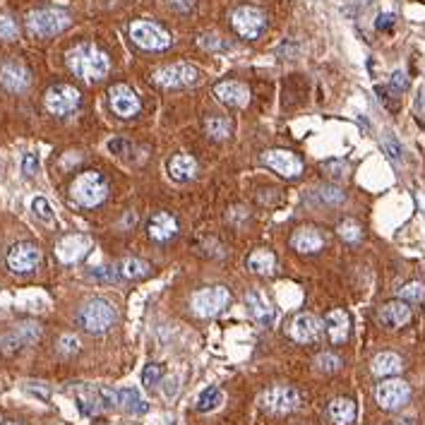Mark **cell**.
<instances>
[{
    "label": "cell",
    "mask_w": 425,
    "mask_h": 425,
    "mask_svg": "<svg viewBox=\"0 0 425 425\" xmlns=\"http://www.w3.org/2000/svg\"><path fill=\"white\" fill-rule=\"evenodd\" d=\"M67 67L80 80L96 82L109 75L111 63H109V56L101 48H96L94 43H80V46H75L67 53Z\"/></svg>",
    "instance_id": "1"
},
{
    "label": "cell",
    "mask_w": 425,
    "mask_h": 425,
    "mask_svg": "<svg viewBox=\"0 0 425 425\" xmlns=\"http://www.w3.org/2000/svg\"><path fill=\"white\" fill-rule=\"evenodd\" d=\"M70 193H72V197H75V202L82 204V207H96V204L104 202L106 193H109V185L101 178V173L87 171V173L77 175Z\"/></svg>",
    "instance_id": "2"
},
{
    "label": "cell",
    "mask_w": 425,
    "mask_h": 425,
    "mask_svg": "<svg viewBox=\"0 0 425 425\" xmlns=\"http://www.w3.org/2000/svg\"><path fill=\"white\" fill-rule=\"evenodd\" d=\"M116 322V307L104 298H94L80 310V325L89 334H104L113 327Z\"/></svg>",
    "instance_id": "3"
},
{
    "label": "cell",
    "mask_w": 425,
    "mask_h": 425,
    "mask_svg": "<svg viewBox=\"0 0 425 425\" xmlns=\"http://www.w3.org/2000/svg\"><path fill=\"white\" fill-rule=\"evenodd\" d=\"M67 27H70V17L63 10L43 8L27 14V29L34 36H53V34H61Z\"/></svg>",
    "instance_id": "4"
},
{
    "label": "cell",
    "mask_w": 425,
    "mask_h": 425,
    "mask_svg": "<svg viewBox=\"0 0 425 425\" xmlns=\"http://www.w3.org/2000/svg\"><path fill=\"white\" fill-rule=\"evenodd\" d=\"M298 404H301V397L288 384H272L260 394V406L272 416H286V413L296 411Z\"/></svg>",
    "instance_id": "5"
},
{
    "label": "cell",
    "mask_w": 425,
    "mask_h": 425,
    "mask_svg": "<svg viewBox=\"0 0 425 425\" xmlns=\"http://www.w3.org/2000/svg\"><path fill=\"white\" fill-rule=\"evenodd\" d=\"M228 298L231 296L224 286H207L193 293L190 305H193V312L197 317H214L228 305Z\"/></svg>",
    "instance_id": "6"
},
{
    "label": "cell",
    "mask_w": 425,
    "mask_h": 425,
    "mask_svg": "<svg viewBox=\"0 0 425 425\" xmlns=\"http://www.w3.org/2000/svg\"><path fill=\"white\" fill-rule=\"evenodd\" d=\"M199 80V70L190 63H171L154 72V82L164 89H180Z\"/></svg>",
    "instance_id": "7"
},
{
    "label": "cell",
    "mask_w": 425,
    "mask_h": 425,
    "mask_svg": "<svg viewBox=\"0 0 425 425\" xmlns=\"http://www.w3.org/2000/svg\"><path fill=\"white\" fill-rule=\"evenodd\" d=\"M130 36L144 51H164L171 46V36L166 29H161L154 22H135L130 27Z\"/></svg>",
    "instance_id": "8"
},
{
    "label": "cell",
    "mask_w": 425,
    "mask_h": 425,
    "mask_svg": "<svg viewBox=\"0 0 425 425\" xmlns=\"http://www.w3.org/2000/svg\"><path fill=\"white\" fill-rule=\"evenodd\" d=\"M46 111L53 116H67L80 106V91L70 85H56L43 94Z\"/></svg>",
    "instance_id": "9"
},
{
    "label": "cell",
    "mask_w": 425,
    "mask_h": 425,
    "mask_svg": "<svg viewBox=\"0 0 425 425\" xmlns=\"http://www.w3.org/2000/svg\"><path fill=\"white\" fill-rule=\"evenodd\" d=\"M375 399H378V404L384 411H399V408L411 399V387H408L404 380H397V378L384 380V382L378 384V389H375Z\"/></svg>",
    "instance_id": "10"
},
{
    "label": "cell",
    "mask_w": 425,
    "mask_h": 425,
    "mask_svg": "<svg viewBox=\"0 0 425 425\" xmlns=\"http://www.w3.org/2000/svg\"><path fill=\"white\" fill-rule=\"evenodd\" d=\"M322 329H325V325L320 317L312 312H301L288 325V336L298 344H315V341H320Z\"/></svg>",
    "instance_id": "11"
},
{
    "label": "cell",
    "mask_w": 425,
    "mask_h": 425,
    "mask_svg": "<svg viewBox=\"0 0 425 425\" xmlns=\"http://www.w3.org/2000/svg\"><path fill=\"white\" fill-rule=\"evenodd\" d=\"M39 336H41V327L36 322H22V325H14L8 334L0 336V349H3V353H14V351L39 341Z\"/></svg>",
    "instance_id": "12"
},
{
    "label": "cell",
    "mask_w": 425,
    "mask_h": 425,
    "mask_svg": "<svg viewBox=\"0 0 425 425\" xmlns=\"http://www.w3.org/2000/svg\"><path fill=\"white\" fill-rule=\"evenodd\" d=\"M231 24L243 39H257L265 29V14H262V10L243 5V8L233 10Z\"/></svg>",
    "instance_id": "13"
},
{
    "label": "cell",
    "mask_w": 425,
    "mask_h": 425,
    "mask_svg": "<svg viewBox=\"0 0 425 425\" xmlns=\"http://www.w3.org/2000/svg\"><path fill=\"white\" fill-rule=\"evenodd\" d=\"M41 262V250L34 243H17L8 252V267L14 274H29Z\"/></svg>",
    "instance_id": "14"
},
{
    "label": "cell",
    "mask_w": 425,
    "mask_h": 425,
    "mask_svg": "<svg viewBox=\"0 0 425 425\" xmlns=\"http://www.w3.org/2000/svg\"><path fill=\"white\" fill-rule=\"evenodd\" d=\"M0 85H3V89L12 91V94H19V91H24L32 85V75H29V70L22 63L3 61L0 63Z\"/></svg>",
    "instance_id": "15"
},
{
    "label": "cell",
    "mask_w": 425,
    "mask_h": 425,
    "mask_svg": "<svg viewBox=\"0 0 425 425\" xmlns=\"http://www.w3.org/2000/svg\"><path fill=\"white\" fill-rule=\"evenodd\" d=\"M265 164L279 175H283V178H298L303 173V161L288 149L265 151Z\"/></svg>",
    "instance_id": "16"
},
{
    "label": "cell",
    "mask_w": 425,
    "mask_h": 425,
    "mask_svg": "<svg viewBox=\"0 0 425 425\" xmlns=\"http://www.w3.org/2000/svg\"><path fill=\"white\" fill-rule=\"evenodd\" d=\"M89 246H91V241L85 233H70V236L61 238V243L56 246V255H58V260L65 262V265H75V262H80L82 257L87 255Z\"/></svg>",
    "instance_id": "17"
},
{
    "label": "cell",
    "mask_w": 425,
    "mask_h": 425,
    "mask_svg": "<svg viewBox=\"0 0 425 425\" xmlns=\"http://www.w3.org/2000/svg\"><path fill=\"white\" fill-rule=\"evenodd\" d=\"M109 99H111V109L116 111V116L120 118H130L140 111V99L128 85H116L111 87L109 91Z\"/></svg>",
    "instance_id": "18"
},
{
    "label": "cell",
    "mask_w": 425,
    "mask_h": 425,
    "mask_svg": "<svg viewBox=\"0 0 425 425\" xmlns=\"http://www.w3.org/2000/svg\"><path fill=\"white\" fill-rule=\"evenodd\" d=\"M411 320V305H408L406 301H389L382 305V310H380V322H382L384 327H389V329H399V327H404L406 322Z\"/></svg>",
    "instance_id": "19"
},
{
    "label": "cell",
    "mask_w": 425,
    "mask_h": 425,
    "mask_svg": "<svg viewBox=\"0 0 425 425\" xmlns=\"http://www.w3.org/2000/svg\"><path fill=\"white\" fill-rule=\"evenodd\" d=\"M214 96L226 106H246L248 99H250V91H248V87L243 82L228 80V82H219L214 87Z\"/></svg>",
    "instance_id": "20"
},
{
    "label": "cell",
    "mask_w": 425,
    "mask_h": 425,
    "mask_svg": "<svg viewBox=\"0 0 425 425\" xmlns=\"http://www.w3.org/2000/svg\"><path fill=\"white\" fill-rule=\"evenodd\" d=\"M291 246L296 248L301 255H312V252H320L322 246H325V238H322V233L317 231V228H298L296 233H293L291 238Z\"/></svg>",
    "instance_id": "21"
},
{
    "label": "cell",
    "mask_w": 425,
    "mask_h": 425,
    "mask_svg": "<svg viewBox=\"0 0 425 425\" xmlns=\"http://www.w3.org/2000/svg\"><path fill=\"white\" fill-rule=\"evenodd\" d=\"M325 329L334 344H344L351 334V317L344 310H331L325 317Z\"/></svg>",
    "instance_id": "22"
},
{
    "label": "cell",
    "mask_w": 425,
    "mask_h": 425,
    "mask_svg": "<svg viewBox=\"0 0 425 425\" xmlns=\"http://www.w3.org/2000/svg\"><path fill=\"white\" fill-rule=\"evenodd\" d=\"M178 233V221H175L171 214L161 212V214H154L149 221V236L154 238V241H171V238Z\"/></svg>",
    "instance_id": "23"
},
{
    "label": "cell",
    "mask_w": 425,
    "mask_h": 425,
    "mask_svg": "<svg viewBox=\"0 0 425 425\" xmlns=\"http://www.w3.org/2000/svg\"><path fill=\"white\" fill-rule=\"evenodd\" d=\"M402 368H404L402 358H399L397 353H392V351H382V353L375 356L373 363H370V370H373L375 378H389V375L402 373Z\"/></svg>",
    "instance_id": "24"
},
{
    "label": "cell",
    "mask_w": 425,
    "mask_h": 425,
    "mask_svg": "<svg viewBox=\"0 0 425 425\" xmlns=\"http://www.w3.org/2000/svg\"><path fill=\"white\" fill-rule=\"evenodd\" d=\"M168 173H171V178L178 180V183H188V180H193L195 175H197V161L188 154H178L171 159Z\"/></svg>",
    "instance_id": "25"
},
{
    "label": "cell",
    "mask_w": 425,
    "mask_h": 425,
    "mask_svg": "<svg viewBox=\"0 0 425 425\" xmlns=\"http://www.w3.org/2000/svg\"><path fill=\"white\" fill-rule=\"evenodd\" d=\"M329 421L334 425H351L356 421V404L353 399L339 397L329 404Z\"/></svg>",
    "instance_id": "26"
},
{
    "label": "cell",
    "mask_w": 425,
    "mask_h": 425,
    "mask_svg": "<svg viewBox=\"0 0 425 425\" xmlns=\"http://www.w3.org/2000/svg\"><path fill=\"white\" fill-rule=\"evenodd\" d=\"M248 267H250L255 274H262V276H270L272 272L276 270V257L274 252L270 250H255L250 257H248Z\"/></svg>",
    "instance_id": "27"
},
{
    "label": "cell",
    "mask_w": 425,
    "mask_h": 425,
    "mask_svg": "<svg viewBox=\"0 0 425 425\" xmlns=\"http://www.w3.org/2000/svg\"><path fill=\"white\" fill-rule=\"evenodd\" d=\"M248 305H250L252 315H255L257 320H262V322H270L272 315H274L272 305L267 303V298L262 296L260 291H248Z\"/></svg>",
    "instance_id": "28"
},
{
    "label": "cell",
    "mask_w": 425,
    "mask_h": 425,
    "mask_svg": "<svg viewBox=\"0 0 425 425\" xmlns=\"http://www.w3.org/2000/svg\"><path fill=\"white\" fill-rule=\"evenodd\" d=\"M116 394H118V404L125 408V411H130V413H144L146 411V402L135 392V389H120V392H116Z\"/></svg>",
    "instance_id": "29"
},
{
    "label": "cell",
    "mask_w": 425,
    "mask_h": 425,
    "mask_svg": "<svg viewBox=\"0 0 425 425\" xmlns=\"http://www.w3.org/2000/svg\"><path fill=\"white\" fill-rule=\"evenodd\" d=\"M146 270H149V265L144 260H138V257H125L118 265V274L123 279H140V276L146 274Z\"/></svg>",
    "instance_id": "30"
},
{
    "label": "cell",
    "mask_w": 425,
    "mask_h": 425,
    "mask_svg": "<svg viewBox=\"0 0 425 425\" xmlns=\"http://www.w3.org/2000/svg\"><path fill=\"white\" fill-rule=\"evenodd\" d=\"M204 128H207V135L212 140H226L228 135H231L233 125H231V120H228V118H221V116H212V118H207Z\"/></svg>",
    "instance_id": "31"
},
{
    "label": "cell",
    "mask_w": 425,
    "mask_h": 425,
    "mask_svg": "<svg viewBox=\"0 0 425 425\" xmlns=\"http://www.w3.org/2000/svg\"><path fill=\"white\" fill-rule=\"evenodd\" d=\"M221 402H224L221 389L209 387V389H204V392L199 394V399H197V408H199V411H202V413H209V411H214V408H217Z\"/></svg>",
    "instance_id": "32"
},
{
    "label": "cell",
    "mask_w": 425,
    "mask_h": 425,
    "mask_svg": "<svg viewBox=\"0 0 425 425\" xmlns=\"http://www.w3.org/2000/svg\"><path fill=\"white\" fill-rule=\"evenodd\" d=\"M399 298H402V301H406V303H421L423 298H425V286H423L421 281L406 283V286L399 291Z\"/></svg>",
    "instance_id": "33"
},
{
    "label": "cell",
    "mask_w": 425,
    "mask_h": 425,
    "mask_svg": "<svg viewBox=\"0 0 425 425\" xmlns=\"http://www.w3.org/2000/svg\"><path fill=\"white\" fill-rule=\"evenodd\" d=\"M336 231H339V236L344 238L346 243H358L360 236H363V231H360V226L353 221V219H346V221H341Z\"/></svg>",
    "instance_id": "34"
},
{
    "label": "cell",
    "mask_w": 425,
    "mask_h": 425,
    "mask_svg": "<svg viewBox=\"0 0 425 425\" xmlns=\"http://www.w3.org/2000/svg\"><path fill=\"white\" fill-rule=\"evenodd\" d=\"M77 351H80V339H77L75 334H63L61 339H58V353L61 356L70 358V356H75Z\"/></svg>",
    "instance_id": "35"
},
{
    "label": "cell",
    "mask_w": 425,
    "mask_h": 425,
    "mask_svg": "<svg viewBox=\"0 0 425 425\" xmlns=\"http://www.w3.org/2000/svg\"><path fill=\"white\" fill-rule=\"evenodd\" d=\"M32 212L36 214V219H41L43 224H53V209H51V204H48L43 197H34Z\"/></svg>",
    "instance_id": "36"
},
{
    "label": "cell",
    "mask_w": 425,
    "mask_h": 425,
    "mask_svg": "<svg viewBox=\"0 0 425 425\" xmlns=\"http://www.w3.org/2000/svg\"><path fill=\"white\" fill-rule=\"evenodd\" d=\"M315 365H317V370H322V373H336V370L341 368V360L336 358L334 353H320L315 358Z\"/></svg>",
    "instance_id": "37"
},
{
    "label": "cell",
    "mask_w": 425,
    "mask_h": 425,
    "mask_svg": "<svg viewBox=\"0 0 425 425\" xmlns=\"http://www.w3.org/2000/svg\"><path fill=\"white\" fill-rule=\"evenodd\" d=\"M0 39H5V41L17 39V24H14V19L8 17V14H0Z\"/></svg>",
    "instance_id": "38"
},
{
    "label": "cell",
    "mask_w": 425,
    "mask_h": 425,
    "mask_svg": "<svg viewBox=\"0 0 425 425\" xmlns=\"http://www.w3.org/2000/svg\"><path fill=\"white\" fill-rule=\"evenodd\" d=\"M320 197L325 199L327 204H341L344 202V193H341L339 188H334V185H325V188H320Z\"/></svg>",
    "instance_id": "39"
},
{
    "label": "cell",
    "mask_w": 425,
    "mask_h": 425,
    "mask_svg": "<svg viewBox=\"0 0 425 425\" xmlns=\"http://www.w3.org/2000/svg\"><path fill=\"white\" fill-rule=\"evenodd\" d=\"M161 375H164V368L156 365V363H151V365H146L144 373H142V382L149 384V387H154V384L161 380Z\"/></svg>",
    "instance_id": "40"
},
{
    "label": "cell",
    "mask_w": 425,
    "mask_h": 425,
    "mask_svg": "<svg viewBox=\"0 0 425 425\" xmlns=\"http://www.w3.org/2000/svg\"><path fill=\"white\" fill-rule=\"evenodd\" d=\"M382 146H384V151L389 154V159H392V161H402V146L397 144V140H394L392 135H384Z\"/></svg>",
    "instance_id": "41"
},
{
    "label": "cell",
    "mask_w": 425,
    "mask_h": 425,
    "mask_svg": "<svg viewBox=\"0 0 425 425\" xmlns=\"http://www.w3.org/2000/svg\"><path fill=\"white\" fill-rule=\"evenodd\" d=\"M197 43L202 48H207V51H217V48H224V41L219 36H214V34H204V36H199Z\"/></svg>",
    "instance_id": "42"
},
{
    "label": "cell",
    "mask_w": 425,
    "mask_h": 425,
    "mask_svg": "<svg viewBox=\"0 0 425 425\" xmlns=\"http://www.w3.org/2000/svg\"><path fill=\"white\" fill-rule=\"evenodd\" d=\"M91 276L94 279H99V281H116V279H120V274H118V270H111V267H104V270H91Z\"/></svg>",
    "instance_id": "43"
},
{
    "label": "cell",
    "mask_w": 425,
    "mask_h": 425,
    "mask_svg": "<svg viewBox=\"0 0 425 425\" xmlns=\"http://www.w3.org/2000/svg\"><path fill=\"white\" fill-rule=\"evenodd\" d=\"M36 171H39L36 154H24V159H22V173H24V175H36Z\"/></svg>",
    "instance_id": "44"
},
{
    "label": "cell",
    "mask_w": 425,
    "mask_h": 425,
    "mask_svg": "<svg viewBox=\"0 0 425 425\" xmlns=\"http://www.w3.org/2000/svg\"><path fill=\"white\" fill-rule=\"evenodd\" d=\"M375 27L380 29V32H387V29L394 27V14L392 12H382L378 17V22H375Z\"/></svg>",
    "instance_id": "45"
},
{
    "label": "cell",
    "mask_w": 425,
    "mask_h": 425,
    "mask_svg": "<svg viewBox=\"0 0 425 425\" xmlns=\"http://www.w3.org/2000/svg\"><path fill=\"white\" fill-rule=\"evenodd\" d=\"M406 87H408L406 75H404L402 70H397V72H394V75H392V89H394V91H404V89H406Z\"/></svg>",
    "instance_id": "46"
},
{
    "label": "cell",
    "mask_w": 425,
    "mask_h": 425,
    "mask_svg": "<svg viewBox=\"0 0 425 425\" xmlns=\"http://www.w3.org/2000/svg\"><path fill=\"white\" fill-rule=\"evenodd\" d=\"M171 8L178 12H190L195 8V0H171Z\"/></svg>",
    "instance_id": "47"
},
{
    "label": "cell",
    "mask_w": 425,
    "mask_h": 425,
    "mask_svg": "<svg viewBox=\"0 0 425 425\" xmlns=\"http://www.w3.org/2000/svg\"><path fill=\"white\" fill-rule=\"evenodd\" d=\"M128 142H125V140H111L109 142V149L111 151H113V154H120V156H123L125 154V151H128Z\"/></svg>",
    "instance_id": "48"
},
{
    "label": "cell",
    "mask_w": 425,
    "mask_h": 425,
    "mask_svg": "<svg viewBox=\"0 0 425 425\" xmlns=\"http://www.w3.org/2000/svg\"><path fill=\"white\" fill-rule=\"evenodd\" d=\"M397 425H413V418H402V421H397Z\"/></svg>",
    "instance_id": "49"
},
{
    "label": "cell",
    "mask_w": 425,
    "mask_h": 425,
    "mask_svg": "<svg viewBox=\"0 0 425 425\" xmlns=\"http://www.w3.org/2000/svg\"><path fill=\"white\" fill-rule=\"evenodd\" d=\"M3 425H19V423H3Z\"/></svg>",
    "instance_id": "50"
}]
</instances>
